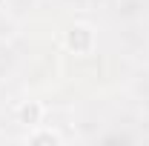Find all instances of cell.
<instances>
[{
	"label": "cell",
	"mask_w": 149,
	"mask_h": 146,
	"mask_svg": "<svg viewBox=\"0 0 149 146\" xmlns=\"http://www.w3.org/2000/svg\"><path fill=\"white\" fill-rule=\"evenodd\" d=\"M69 43L77 46V49H83V46H86V29H74V35L69 37Z\"/></svg>",
	"instance_id": "6da1fadb"
},
{
	"label": "cell",
	"mask_w": 149,
	"mask_h": 146,
	"mask_svg": "<svg viewBox=\"0 0 149 146\" xmlns=\"http://www.w3.org/2000/svg\"><path fill=\"white\" fill-rule=\"evenodd\" d=\"M37 117V106H26L23 109V120H35Z\"/></svg>",
	"instance_id": "7a4b0ae2"
},
{
	"label": "cell",
	"mask_w": 149,
	"mask_h": 146,
	"mask_svg": "<svg viewBox=\"0 0 149 146\" xmlns=\"http://www.w3.org/2000/svg\"><path fill=\"white\" fill-rule=\"evenodd\" d=\"M32 140H35V143H55L57 138L55 135H37V138H32Z\"/></svg>",
	"instance_id": "3957f363"
}]
</instances>
